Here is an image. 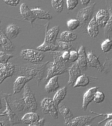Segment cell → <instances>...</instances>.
Here are the masks:
<instances>
[{
	"instance_id": "6da1fadb",
	"label": "cell",
	"mask_w": 112,
	"mask_h": 126,
	"mask_svg": "<svg viewBox=\"0 0 112 126\" xmlns=\"http://www.w3.org/2000/svg\"><path fill=\"white\" fill-rule=\"evenodd\" d=\"M62 51H49V55L53 58L54 62L48 63V75L44 79V83L48 82L51 78L62 74L68 71L70 65V61L64 60L62 55Z\"/></svg>"
},
{
	"instance_id": "7a4b0ae2",
	"label": "cell",
	"mask_w": 112,
	"mask_h": 126,
	"mask_svg": "<svg viewBox=\"0 0 112 126\" xmlns=\"http://www.w3.org/2000/svg\"><path fill=\"white\" fill-rule=\"evenodd\" d=\"M49 62L42 64L32 63L22 65L19 68L20 75L26 78L35 79L38 86L44 75L45 68Z\"/></svg>"
},
{
	"instance_id": "3957f363",
	"label": "cell",
	"mask_w": 112,
	"mask_h": 126,
	"mask_svg": "<svg viewBox=\"0 0 112 126\" xmlns=\"http://www.w3.org/2000/svg\"><path fill=\"white\" fill-rule=\"evenodd\" d=\"M96 3L94 2L88 6L81 9L78 13L77 19L79 22V28L85 29L91 20L94 6Z\"/></svg>"
},
{
	"instance_id": "277c9868",
	"label": "cell",
	"mask_w": 112,
	"mask_h": 126,
	"mask_svg": "<svg viewBox=\"0 0 112 126\" xmlns=\"http://www.w3.org/2000/svg\"><path fill=\"white\" fill-rule=\"evenodd\" d=\"M20 56L23 60H27L34 64L41 63L45 57L43 52L30 49L22 50L20 52Z\"/></svg>"
},
{
	"instance_id": "5b68a950",
	"label": "cell",
	"mask_w": 112,
	"mask_h": 126,
	"mask_svg": "<svg viewBox=\"0 0 112 126\" xmlns=\"http://www.w3.org/2000/svg\"><path fill=\"white\" fill-rule=\"evenodd\" d=\"M23 98L28 109L31 112H36L38 106V103L34 93L27 84L25 85Z\"/></svg>"
},
{
	"instance_id": "8992f818",
	"label": "cell",
	"mask_w": 112,
	"mask_h": 126,
	"mask_svg": "<svg viewBox=\"0 0 112 126\" xmlns=\"http://www.w3.org/2000/svg\"><path fill=\"white\" fill-rule=\"evenodd\" d=\"M41 106L43 114H49L54 119H58V115L53 99L49 97L44 98L41 101Z\"/></svg>"
},
{
	"instance_id": "52a82bcc",
	"label": "cell",
	"mask_w": 112,
	"mask_h": 126,
	"mask_svg": "<svg viewBox=\"0 0 112 126\" xmlns=\"http://www.w3.org/2000/svg\"><path fill=\"white\" fill-rule=\"evenodd\" d=\"M16 69L15 65L12 63H0V84L7 78L13 76Z\"/></svg>"
},
{
	"instance_id": "ba28073f",
	"label": "cell",
	"mask_w": 112,
	"mask_h": 126,
	"mask_svg": "<svg viewBox=\"0 0 112 126\" xmlns=\"http://www.w3.org/2000/svg\"><path fill=\"white\" fill-rule=\"evenodd\" d=\"M7 96L9 103L17 112H24L29 109L23 98L15 97L11 94H7Z\"/></svg>"
},
{
	"instance_id": "9c48e42d",
	"label": "cell",
	"mask_w": 112,
	"mask_h": 126,
	"mask_svg": "<svg viewBox=\"0 0 112 126\" xmlns=\"http://www.w3.org/2000/svg\"><path fill=\"white\" fill-rule=\"evenodd\" d=\"M108 11L100 10L96 15V19L99 26L103 27L106 26L110 16L112 15V4H108Z\"/></svg>"
},
{
	"instance_id": "30bf717a",
	"label": "cell",
	"mask_w": 112,
	"mask_h": 126,
	"mask_svg": "<svg viewBox=\"0 0 112 126\" xmlns=\"http://www.w3.org/2000/svg\"><path fill=\"white\" fill-rule=\"evenodd\" d=\"M4 100V103L6 106V109L3 112V115H7L9 118V122L10 125H13L20 124L21 121L12 109L7 100V94H2Z\"/></svg>"
},
{
	"instance_id": "8fae6325",
	"label": "cell",
	"mask_w": 112,
	"mask_h": 126,
	"mask_svg": "<svg viewBox=\"0 0 112 126\" xmlns=\"http://www.w3.org/2000/svg\"><path fill=\"white\" fill-rule=\"evenodd\" d=\"M89 116H81L77 118H73L68 125V126H91L90 123L95 118L99 117Z\"/></svg>"
},
{
	"instance_id": "7c38bea8",
	"label": "cell",
	"mask_w": 112,
	"mask_h": 126,
	"mask_svg": "<svg viewBox=\"0 0 112 126\" xmlns=\"http://www.w3.org/2000/svg\"><path fill=\"white\" fill-rule=\"evenodd\" d=\"M68 71L69 74V79L68 82V85L70 87H72L74 85L77 79L82 74L80 68L77 63H74L68 68Z\"/></svg>"
},
{
	"instance_id": "4fadbf2b",
	"label": "cell",
	"mask_w": 112,
	"mask_h": 126,
	"mask_svg": "<svg viewBox=\"0 0 112 126\" xmlns=\"http://www.w3.org/2000/svg\"><path fill=\"white\" fill-rule=\"evenodd\" d=\"M79 57L77 60L80 70L85 71L88 68V63L85 49L84 46H81L78 51Z\"/></svg>"
},
{
	"instance_id": "5bb4252c",
	"label": "cell",
	"mask_w": 112,
	"mask_h": 126,
	"mask_svg": "<svg viewBox=\"0 0 112 126\" xmlns=\"http://www.w3.org/2000/svg\"><path fill=\"white\" fill-rule=\"evenodd\" d=\"M20 13L23 18L29 22L33 27V23L37 18L25 3H23L20 5Z\"/></svg>"
},
{
	"instance_id": "9a60e30c",
	"label": "cell",
	"mask_w": 112,
	"mask_h": 126,
	"mask_svg": "<svg viewBox=\"0 0 112 126\" xmlns=\"http://www.w3.org/2000/svg\"><path fill=\"white\" fill-rule=\"evenodd\" d=\"M0 43L4 49L7 51L11 52L14 50L13 43L4 32L0 29Z\"/></svg>"
},
{
	"instance_id": "2e32d148",
	"label": "cell",
	"mask_w": 112,
	"mask_h": 126,
	"mask_svg": "<svg viewBox=\"0 0 112 126\" xmlns=\"http://www.w3.org/2000/svg\"><path fill=\"white\" fill-rule=\"evenodd\" d=\"M86 55L88 66L91 67L96 68L100 72H103L104 70V68L99 62L98 58L93 53V51L89 52Z\"/></svg>"
},
{
	"instance_id": "e0dca14e",
	"label": "cell",
	"mask_w": 112,
	"mask_h": 126,
	"mask_svg": "<svg viewBox=\"0 0 112 126\" xmlns=\"http://www.w3.org/2000/svg\"><path fill=\"white\" fill-rule=\"evenodd\" d=\"M48 25L46 28V33L45 41L48 44H54L59 31V27H55L48 31Z\"/></svg>"
},
{
	"instance_id": "ac0fdd59",
	"label": "cell",
	"mask_w": 112,
	"mask_h": 126,
	"mask_svg": "<svg viewBox=\"0 0 112 126\" xmlns=\"http://www.w3.org/2000/svg\"><path fill=\"white\" fill-rule=\"evenodd\" d=\"M99 88L98 87L92 88L87 91L84 94L82 109L84 111L86 110L89 103L94 100L95 94L97 91V89Z\"/></svg>"
},
{
	"instance_id": "d6986e66",
	"label": "cell",
	"mask_w": 112,
	"mask_h": 126,
	"mask_svg": "<svg viewBox=\"0 0 112 126\" xmlns=\"http://www.w3.org/2000/svg\"><path fill=\"white\" fill-rule=\"evenodd\" d=\"M59 105L60 112L65 120V125L67 126L74 118L72 112L68 107L61 102L59 104Z\"/></svg>"
},
{
	"instance_id": "ffe728a7",
	"label": "cell",
	"mask_w": 112,
	"mask_h": 126,
	"mask_svg": "<svg viewBox=\"0 0 112 126\" xmlns=\"http://www.w3.org/2000/svg\"><path fill=\"white\" fill-rule=\"evenodd\" d=\"M32 79L22 76L17 78L14 83V94L20 92L25 84Z\"/></svg>"
},
{
	"instance_id": "44dd1931",
	"label": "cell",
	"mask_w": 112,
	"mask_h": 126,
	"mask_svg": "<svg viewBox=\"0 0 112 126\" xmlns=\"http://www.w3.org/2000/svg\"><path fill=\"white\" fill-rule=\"evenodd\" d=\"M58 76H56L51 78L45 86V91L48 93L56 91L59 88L58 83Z\"/></svg>"
},
{
	"instance_id": "7402d4cb",
	"label": "cell",
	"mask_w": 112,
	"mask_h": 126,
	"mask_svg": "<svg viewBox=\"0 0 112 126\" xmlns=\"http://www.w3.org/2000/svg\"><path fill=\"white\" fill-rule=\"evenodd\" d=\"M87 31L91 37L96 38L98 36L99 32V26L95 16L93 17L88 24Z\"/></svg>"
},
{
	"instance_id": "603a6c76",
	"label": "cell",
	"mask_w": 112,
	"mask_h": 126,
	"mask_svg": "<svg viewBox=\"0 0 112 126\" xmlns=\"http://www.w3.org/2000/svg\"><path fill=\"white\" fill-rule=\"evenodd\" d=\"M39 115L35 112H31L25 114L21 120L24 124L31 125L38 122L39 120Z\"/></svg>"
},
{
	"instance_id": "cb8c5ba5",
	"label": "cell",
	"mask_w": 112,
	"mask_h": 126,
	"mask_svg": "<svg viewBox=\"0 0 112 126\" xmlns=\"http://www.w3.org/2000/svg\"><path fill=\"white\" fill-rule=\"evenodd\" d=\"M31 10L37 18L47 20H50L52 18L51 15L48 12L40 8H35Z\"/></svg>"
},
{
	"instance_id": "d4e9b609",
	"label": "cell",
	"mask_w": 112,
	"mask_h": 126,
	"mask_svg": "<svg viewBox=\"0 0 112 126\" xmlns=\"http://www.w3.org/2000/svg\"><path fill=\"white\" fill-rule=\"evenodd\" d=\"M20 31V27L14 24L9 25L6 29V35L9 38L14 39L17 37Z\"/></svg>"
},
{
	"instance_id": "484cf974",
	"label": "cell",
	"mask_w": 112,
	"mask_h": 126,
	"mask_svg": "<svg viewBox=\"0 0 112 126\" xmlns=\"http://www.w3.org/2000/svg\"><path fill=\"white\" fill-rule=\"evenodd\" d=\"M66 87L64 86L58 91L54 96V103L56 107H58L62 100L64 98L67 93Z\"/></svg>"
},
{
	"instance_id": "4316f807",
	"label": "cell",
	"mask_w": 112,
	"mask_h": 126,
	"mask_svg": "<svg viewBox=\"0 0 112 126\" xmlns=\"http://www.w3.org/2000/svg\"><path fill=\"white\" fill-rule=\"evenodd\" d=\"M89 82L90 81L88 77L85 74H82L78 78L73 87L86 86L89 83Z\"/></svg>"
},
{
	"instance_id": "83f0119b",
	"label": "cell",
	"mask_w": 112,
	"mask_h": 126,
	"mask_svg": "<svg viewBox=\"0 0 112 126\" xmlns=\"http://www.w3.org/2000/svg\"><path fill=\"white\" fill-rule=\"evenodd\" d=\"M58 46L55 44H48L46 41H44L42 45L37 47L36 50L43 52L47 51H53L57 50Z\"/></svg>"
},
{
	"instance_id": "f1b7e54d",
	"label": "cell",
	"mask_w": 112,
	"mask_h": 126,
	"mask_svg": "<svg viewBox=\"0 0 112 126\" xmlns=\"http://www.w3.org/2000/svg\"><path fill=\"white\" fill-rule=\"evenodd\" d=\"M61 38L65 42H70L74 41L77 38L76 34L71 32H64L61 34Z\"/></svg>"
},
{
	"instance_id": "f546056e",
	"label": "cell",
	"mask_w": 112,
	"mask_h": 126,
	"mask_svg": "<svg viewBox=\"0 0 112 126\" xmlns=\"http://www.w3.org/2000/svg\"><path fill=\"white\" fill-rule=\"evenodd\" d=\"M52 5L53 8L58 12L63 11L64 7L63 0H52Z\"/></svg>"
},
{
	"instance_id": "4dcf8cb0",
	"label": "cell",
	"mask_w": 112,
	"mask_h": 126,
	"mask_svg": "<svg viewBox=\"0 0 112 126\" xmlns=\"http://www.w3.org/2000/svg\"><path fill=\"white\" fill-rule=\"evenodd\" d=\"M57 44L58 46L62 50H63L64 51L70 52V51L74 50L73 46L70 44L67 43L66 42L58 41Z\"/></svg>"
},
{
	"instance_id": "1f68e13d",
	"label": "cell",
	"mask_w": 112,
	"mask_h": 126,
	"mask_svg": "<svg viewBox=\"0 0 112 126\" xmlns=\"http://www.w3.org/2000/svg\"><path fill=\"white\" fill-rule=\"evenodd\" d=\"M67 25L69 29L72 31L79 27L80 24L77 19H71L67 22Z\"/></svg>"
},
{
	"instance_id": "d6a6232c",
	"label": "cell",
	"mask_w": 112,
	"mask_h": 126,
	"mask_svg": "<svg viewBox=\"0 0 112 126\" xmlns=\"http://www.w3.org/2000/svg\"><path fill=\"white\" fill-rule=\"evenodd\" d=\"M112 45V41L110 39H107L102 43L101 48L103 52L106 53L111 50Z\"/></svg>"
},
{
	"instance_id": "836d02e7",
	"label": "cell",
	"mask_w": 112,
	"mask_h": 126,
	"mask_svg": "<svg viewBox=\"0 0 112 126\" xmlns=\"http://www.w3.org/2000/svg\"><path fill=\"white\" fill-rule=\"evenodd\" d=\"M13 57V55H9L4 52L0 51V63H7L9 60Z\"/></svg>"
},
{
	"instance_id": "e575fe53",
	"label": "cell",
	"mask_w": 112,
	"mask_h": 126,
	"mask_svg": "<svg viewBox=\"0 0 112 126\" xmlns=\"http://www.w3.org/2000/svg\"><path fill=\"white\" fill-rule=\"evenodd\" d=\"M105 96L104 94L102 92H96L94 100L96 103H101L105 99Z\"/></svg>"
},
{
	"instance_id": "d590c367",
	"label": "cell",
	"mask_w": 112,
	"mask_h": 126,
	"mask_svg": "<svg viewBox=\"0 0 112 126\" xmlns=\"http://www.w3.org/2000/svg\"><path fill=\"white\" fill-rule=\"evenodd\" d=\"M78 3V0H67V5L69 10H72Z\"/></svg>"
},
{
	"instance_id": "8d00e7d4",
	"label": "cell",
	"mask_w": 112,
	"mask_h": 126,
	"mask_svg": "<svg viewBox=\"0 0 112 126\" xmlns=\"http://www.w3.org/2000/svg\"><path fill=\"white\" fill-rule=\"evenodd\" d=\"M69 61L71 62H74L77 61L78 59L79 54L78 52L74 50H72L69 52Z\"/></svg>"
},
{
	"instance_id": "74e56055",
	"label": "cell",
	"mask_w": 112,
	"mask_h": 126,
	"mask_svg": "<svg viewBox=\"0 0 112 126\" xmlns=\"http://www.w3.org/2000/svg\"><path fill=\"white\" fill-rule=\"evenodd\" d=\"M105 27V29L106 31L112 32V15L110 16L109 20L106 24Z\"/></svg>"
},
{
	"instance_id": "f35d334b",
	"label": "cell",
	"mask_w": 112,
	"mask_h": 126,
	"mask_svg": "<svg viewBox=\"0 0 112 126\" xmlns=\"http://www.w3.org/2000/svg\"><path fill=\"white\" fill-rule=\"evenodd\" d=\"M20 0H4L6 3L11 6H16L18 4Z\"/></svg>"
},
{
	"instance_id": "ab89813d",
	"label": "cell",
	"mask_w": 112,
	"mask_h": 126,
	"mask_svg": "<svg viewBox=\"0 0 112 126\" xmlns=\"http://www.w3.org/2000/svg\"><path fill=\"white\" fill-rule=\"evenodd\" d=\"M46 118L43 117L41 120H39V121L34 124L29 125V126H43L44 125L45 121H46Z\"/></svg>"
},
{
	"instance_id": "60d3db41",
	"label": "cell",
	"mask_w": 112,
	"mask_h": 126,
	"mask_svg": "<svg viewBox=\"0 0 112 126\" xmlns=\"http://www.w3.org/2000/svg\"><path fill=\"white\" fill-rule=\"evenodd\" d=\"M10 125L9 121L5 118H2L0 120V126H8Z\"/></svg>"
},
{
	"instance_id": "b9f144b4",
	"label": "cell",
	"mask_w": 112,
	"mask_h": 126,
	"mask_svg": "<svg viewBox=\"0 0 112 126\" xmlns=\"http://www.w3.org/2000/svg\"><path fill=\"white\" fill-rule=\"evenodd\" d=\"M62 56L64 60L65 61H69V52L65 51L63 52Z\"/></svg>"
},
{
	"instance_id": "7bdbcfd3",
	"label": "cell",
	"mask_w": 112,
	"mask_h": 126,
	"mask_svg": "<svg viewBox=\"0 0 112 126\" xmlns=\"http://www.w3.org/2000/svg\"><path fill=\"white\" fill-rule=\"evenodd\" d=\"M91 0H80L81 4L83 5L86 6L88 5Z\"/></svg>"
},
{
	"instance_id": "ee69618b",
	"label": "cell",
	"mask_w": 112,
	"mask_h": 126,
	"mask_svg": "<svg viewBox=\"0 0 112 126\" xmlns=\"http://www.w3.org/2000/svg\"><path fill=\"white\" fill-rule=\"evenodd\" d=\"M112 119H111L110 121H108L107 123H106V125L105 126H112Z\"/></svg>"
},
{
	"instance_id": "f6af8a7d",
	"label": "cell",
	"mask_w": 112,
	"mask_h": 126,
	"mask_svg": "<svg viewBox=\"0 0 112 126\" xmlns=\"http://www.w3.org/2000/svg\"><path fill=\"white\" fill-rule=\"evenodd\" d=\"M2 108V105L1 100L0 99V109Z\"/></svg>"
},
{
	"instance_id": "bcb514c9",
	"label": "cell",
	"mask_w": 112,
	"mask_h": 126,
	"mask_svg": "<svg viewBox=\"0 0 112 126\" xmlns=\"http://www.w3.org/2000/svg\"><path fill=\"white\" fill-rule=\"evenodd\" d=\"M1 46V44L0 43V47Z\"/></svg>"
},
{
	"instance_id": "7dc6e473",
	"label": "cell",
	"mask_w": 112,
	"mask_h": 126,
	"mask_svg": "<svg viewBox=\"0 0 112 126\" xmlns=\"http://www.w3.org/2000/svg\"><path fill=\"white\" fill-rule=\"evenodd\" d=\"M0 23H1V20H0Z\"/></svg>"
},
{
	"instance_id": "c3c4849f",
	"label": "cell",
	"mask_w": 112,
	"mask_h": 126,
	"mask_svg": "<svg viewBox=\"0 0 112 126\" xmlns=\"http://www.w3.org/2000/svg\"><path fill=\"white\" fill-rule=\"evenodd\" d=\"M38 0V1H39V0Z\"/></svg>"
}]
</instances>
